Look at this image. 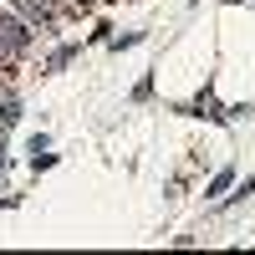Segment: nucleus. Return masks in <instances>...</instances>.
<instances>
[{
	"label": "nucleus",
	"instance_id": "1",
	"mask_svg": "<svg viewBox=\"0 0 255 255\" xmlns=\"http://www.w3.org/2000/svg\"><path fill=\"white\" fill-rule=\"evenodd\" d=\"M26 41H31V31L20 26V20L0 15V61H15L20 51H26Z\"/></svg>",
	"mask_w": 255,
	"mask_h": 255
},
{
	"label": "nucleus",
	"instance_id": "3",
	"mask_svg": "<svg viewBox=\"0 0 255 255\" xmlns=\"http://www.w3.org/2000/svg\"><path fill=\"white\" fill-rule=\"evenodd\" d=\"M15 118H20V102H15V97H5V102H0V128H10Z\"/></svg>",
	"mask_w": 255,
	"mask_h": 255
},
{
	"label": "nucleus",
	"instance_id": "2",
	"mask_svg": "<svg viewBox=\"0 0 255 255\" xmlns=\"http://www.w3.org/2000/svg\"><path fill=\"white\" fill-rule=\"evenodd\" d=\"M10 5H20L31 20H51V0H10Z\"/></svg>",
	"mask_w": 255,
	"mask_h": 255
},
{
	"label": "nucleus",
	"instance_id": "5",
	"mask_svg": "<svg viewBox=\"0 0 255 255\" xmlns=\"http://www.w3.org/2000/svg\"><path fill=\"white\" fill-rule=\"evenodd\" d=\"M56 5H67V0H51V10H56Z\"/></svg>",
	"mask_w": 255,
	"mask_h": 255
},
{
	"label": "nucleus",
	"instance_id": "4",
	"mask_svg": "<svg viewBox=\"0 0 255 255\" xmlns=\"http://www.w3.org/2000/svg\"><path fill=\"white\" fill-rule=\"evenodd\" d=\"M230 179H235V168H220V174L209 179V194H225V189H230Z\"/></svg>",
	"mask_w": 255,
	"mask_h": 255
}]
</instances>
